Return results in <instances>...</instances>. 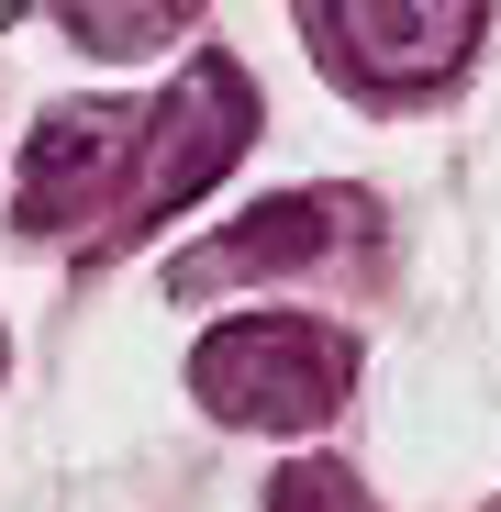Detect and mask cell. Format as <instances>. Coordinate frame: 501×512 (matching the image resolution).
<instances>
[{"label": "cell", "instance_id": "6da1fadb", "mask_svg": "<svg viewBox=\"0 0 501 512\" xmlns=\"http://www.w3.org/2000/svg\"><path fill=\"white\" fill-rule=\"evenodd\" d=\"M346 379H357L346 323H312V312H245V323H212L201 357H190L201 412L257 423V435H312V423L346 401Z\"/></svg>", "mask_w": 501, "mask_h": 512}, {"label": "cell", "instance_id": "7a4b0ae2", "mask_svg": "<svg viewBox=\"0 0 501 512\" xmlns=\"http://www.w3.org/2000/svg\"><path fill=\"white\" fill-rule=\"evenodd\" d=\"M245 134H257V90H245V67H234V56H190L179 90L145 112L134 190H123V212L101 223V245H134V234H156L167 212H190L223 167L245 156Z\"/></svg>", "mask_w": 501, "mask_h": 512}, {"label": "cell", "instance_id": "3957f363", "mask_svg": "<svg viewBox=\"0 0 501 512\" xmlns=\"http://www.w3.org/2000/svg\"><path fill=\"white\" fill-rule=\"evenodd\" d=\"M490 0H323V67L368 101H412L479 45Z\"/></svg>", "mask_w": 501, "mask_h": 512}, {"label": "cell", "instance_id": "277c9868", "mask_svg": "<svg viewBox=\"0 0 501 512\" xmlns=\"http://www.w3.org/2000/svg\"><path fill=\"white\" fill-rule=\"evenodd\" d=\"M134 156H145V112H123V101L45 112V123H34V145H23L12 212H23L34 234H67L78 212H123V190H134Z\"/></svg>", "mask_w": 501, "mask_h": 512}, {"label": "cell", "instance_id": "5b68a950", "mask_svg": "<svg viewBox=\"0 0 501 512\" xmlns=\"http://www.w3.org/2000/svg\"><path fill=\"white\" fill-rule=\"evenodd\" d=\"M357 212L368 201H346V190H290V201H268L257 223H234V234H212V245H190L179 268H167V290H223V279H290V268H312V256H334L357 234Z\"/></svg>", "mask_w": 501, "mask_h": 512}, {"label": "cell", "instance_id": "8992f818", "mask_svg": "<svg viewBox=\"0 0 501 512\" xmlns=\"http://www.w3.org/2000/svg\"><path fill=\"white\" fill-rule=\"evenodd\" d=\"M201 0H56V23L90 45V56H156Z\"/></svg>", "mask_w": 501, "mask_h": 512}, {"label": "cell", "instance_id": "52a82bcc", "mask_svg": "<svg viewBox=\"0 0 501 512\" xmlns=\"http://www.w3.org/2000/svg\"><path fill=\"white\" fill-rule=\"evenodd\" d=\"M268 512H379L346 468H323V457H301V468H279L268 479Z\"/></svg>", "mask_w": 501, "mask_h": 512}]
</instances>
